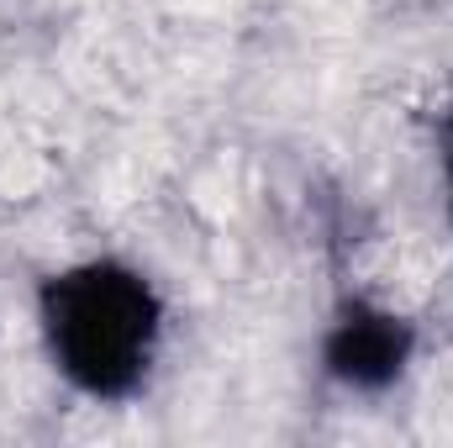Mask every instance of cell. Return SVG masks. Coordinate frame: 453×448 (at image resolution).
I'll return each mask as SVG.
<instances>
[{"mask_svg": "<svg viewBox=\"0 0 453 448\" xmlns=\"http://www.w3.org/2000/svg\"><path fill=\"white\" fill-rule=\"evenodd\" d=\"M37 328L53 369L90 401L148 385L164 343V296L127 259H80L37 285Z\"/></svg>", "mask_w": 453, "mask_h": 448, "instance_id": "1", "label": "cell"}, {"mask_svg": "<svg viewBox=\"0 0 453 448\" xmlns=\"http://www.w3.org/2000/svg\"><path fill=\"white\" fill-rule=\"evenodd\" d=\"M411 348H417V333L401 312L374 306V301H342L327 337H322V369L342 390L374 396L406 375Z\"/></svg>", "mask_w": 453, "mask_h": 448, "instance_id": "2", "label": "cell"}, {"mask_svg": "<svg viewBox=\"0 0 453 448\" xmlns=\"http://www.w3.org/2000/svg\"><path fill=\"white\" fill-rule=\"evenodd\" d=\"M438 169H443V201H449V222H453V112L443 116V132H438Z\"/></svg>", "mask_w": 453, "mask_h": 448, "instance_id": "3", "label": "cell"}]
</instances>
